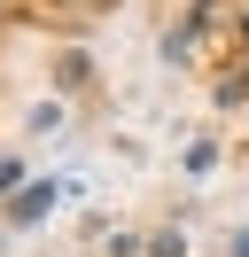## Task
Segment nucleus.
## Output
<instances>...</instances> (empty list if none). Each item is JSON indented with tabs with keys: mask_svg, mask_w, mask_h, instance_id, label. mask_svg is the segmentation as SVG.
I'll return each instance as SVG.
<instances>
[{
	"mask_svg": "<svg viewBox=\"0 0 249 257\" xmlns=\"http://www.w3.org/2000/svg\"><path fill=\"white\" fill-rule=\"evenodd\" d=\"M233 257H249V234H233Z\"/></svg>",
	"mask_w": 249,
	"mask_h": 257,
	"instance_id": "nucleus-1",
	"label": "nucleus"
}]
</instances>
